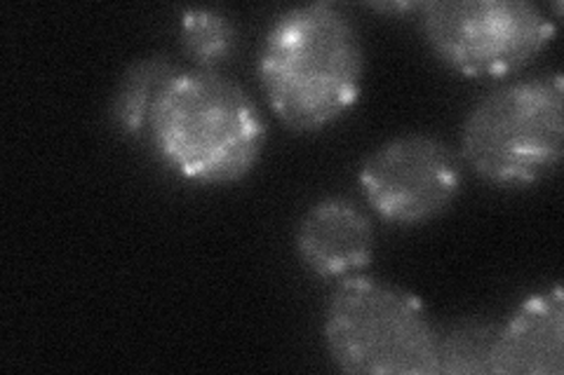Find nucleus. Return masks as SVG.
<instances>
[{
  "label": "nucleus",
  "mask_w": 564,
  "mask_h": 375,
  "mask_svg": "<svg viewBox=\"0 0 564 375\" xmlns=\"http://www.w3.org/2000/svg\"><path fill=\"white\" fill-rule=\"evenodd\" d=\"M562 148V78H527L497 87L473 106L458 157L494 186H529L560 165Z\"/></svg>",
  "instance_id": "20e7f679"
},
{
  "label": "nucleus",
  "mask_w": 564,
  "mask_h": 375,
  "mask_svg": "<svg viewBox=\"0 0 564 375\" xmlns=\"http://www.w3.org/2000/svg\"><path fill=\"white\" fill-rule=\"evenodd\" d=\"M182 45L186 55L200 70H217L219 64L231 59L238 45L236 24L228 14L215 8H191L182 14Z\"/></svg>",
  "instance_id": "9d476101"
},
{
  "label": "nucleus",
  "mask_w": 564,
  "mask_h": 375,
  "mask_svg": "<svg viewBox=\"0 0 564 375\" xmlns=\"http://www.w3.org/2000/svg\"><path fill=\"white\" fill-rule=\"evenodd\" d=\"M437 335L416 296L360 275L332 291L323 319L327 354L344 373L437 375Z\"/></svg>",
  "instance_id": "7ed1b4c3"
},
{
  "label": "nucleus",
  "mask_w": 564,
  "mask_h": 375,
  "mask_svg": "<svg viewBox=\"0 0 564 375\" xmlns=\"http://www.w3.org/2000/svg\"><path fill=\"white\" fill-rule=\"evenodd\" d=\"M462 157L431 134H402L367 155L360 188L388 223L419 225L447 211L462 190Z\"/></svg>",
  "instance_id": "423d86ee"
},
{
  "label": "nucleus",
  "mask_w": 564,
  "mask_h": 375,
  "mask_svg": "<svg viewBox=\"0 0 564 375\" xmlns=\"http://www.w3.org/2000/svg\"><path fill=\"white\" fill-rule=\"evenodd\" d=\"M497 324H485L478 319L462 321L449 331L437 335L440 373L454 375H482L491 373L494 343H497Z\"/></svg>",
  "instance_id": "9b49d317"
},
{
  "label": "nucleus",
  "mask_w": 564,
  "mask_h": 375,
  "mask_svg": "<svg viewBox=\"0 0 564 375\" xmlns=\"http://www.w3.org/2000/svg\"><path fill=\"white\" fill-rule=\"evenodd\" d=\"M151 141L163 163L196 186L240 181L259 163L267 124L245 89L219 70H182L158 99Z\"/></svg>",
  "instance_id": "f03ea898"
},
{
  "label": "nucleus",
  "mask_w": 564,
  "mask_h": 375,
  "mask_svg": "<svg viewBox=\"0 0 564 375\" xmlns=\"http://www.w3.org/2000/svg\"><path fill=\"white\" fill-rule=\"evenodd\" d=\"M564 371V298L560 284L527 296L499 327L491 373L560 375Z\"/></svg>",
  "instance_id": "0eeeda50"
},
{
  "label": "nucleus",
  "mask_w": 564,
  "mask_h": 375,
  "mask_svg": "<svg viewBox=\"0 0 564 375\" xmlns=\"http://www.w3.org/2000/svg\"><path fill=\"white\" fill-rule=\"evenodd\" d=\"M296 252L317 277H348L372 258L375 228L346 198H325L308 207L296 225Z\"/></svg>",
  "instance_id": "6e6552de"
},
{
  "label": "nucleus",
  "mask_w": 564,
  "mask_h": 375,
  "mask_svg": "<svg viewBox=\"0 0 564 375\" xmlns=\"http://www.w3.org/2000/svg\"><path fill=\"white\" fill-rule=\"evenodd\" d=\"M421 26L435 55L473 78L516 74L555 38L551 16L529 0H433Z\"/></svg>",
  "instance_id": "39448f33"
},
{
  "label": "nucleus",
  "mask_w": 564,
  "mask_h": 375,
  "mask_svg": "<svg viewBox=\"0 0 564 375\" xmlns=\"http://www.w3.org/2000/svg\"><path fill=\"white\" fill-rule=\"evenodd\" d=\"M182 68L165 57H141L120 76L111 99V118L120 132L139 134L149 130L158 99Z\"/></svg>",
  "instance_id": "1a4fd4ad"
},
{
  "label": "nucleus",
  "mask_w": 564,
  "mask_h": 375,
  "mask_svg": "<svg viewBox=\"0 0 564 375\" xmlns=\"http://www.w3.org/2000/svg\"><path fill=\"white\" fill-rule=\"evenodd\" d=\"M257 76L273 113L294 132L346 115L362 92L365 52L348 14L332 3L282 12L263 35Z\"/></svg>",
  "instance_id": "f257e3e1"
}]
</instances>
